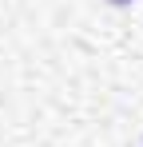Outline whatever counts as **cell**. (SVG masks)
<instances>
[{"label": "cell", "mask_w": 143, "mask_h": 147, "mask_svg": "<svg viewBox=\"0 0 143 147\" xmlns=\"http://www.w3.org/2000/svg\"><path fill=\"white\" fill-rule=\"evenodd\" d=\"M111 4H131V0H111Z\"/></svg>", "instance_id": "cell-1"}]
</instances>
